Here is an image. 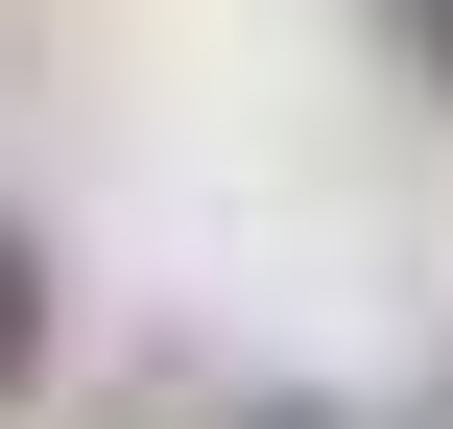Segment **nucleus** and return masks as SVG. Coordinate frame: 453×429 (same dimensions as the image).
I'll use <instances>...</instances> for the list:
<instances>
[{
    "label": "nucleus",
    "mask_w": 453,
    "mask_h": 429,
    "mask_svg": "<svg viewBox=\"0 0 453 429\" xmlns=\"http://www.w3.org/2000/svg\"><path fill=\"white\" fill-rule=\"evenodd\" d=\"M24 358H48V263L0 239V406H24Z\"/></svg>",
    "instance_id": "1"
},
{
    "label": "nucleus",
    "mask_w": 453,
    "mask_h": 429,
    "mask_svg": "<svg viewBox=\"0 0 453 429\" xmlns=\"http://www.w3.org/2000/svg\"><path fill=\"white\" fill-rule=\"evenodd\" d=\"M406 72H430V96H453V0H406Z\"/></svg>",
    "instance_id": "2"
},
{
    "label": "nucleus",
    "mask_w": 453,
    "mask_h": 429,
    "mask_svg": "<svg viewBox=\"0 0 453 429\" xmlns=\"http://www.w3.org/2000/svg\"><path fill=\"white\" fill-rule=\"evenodd\" d=\"M287 429H311V406H287Z\"/></svg>",
    "instance_id": "3"
}]
</instances>
